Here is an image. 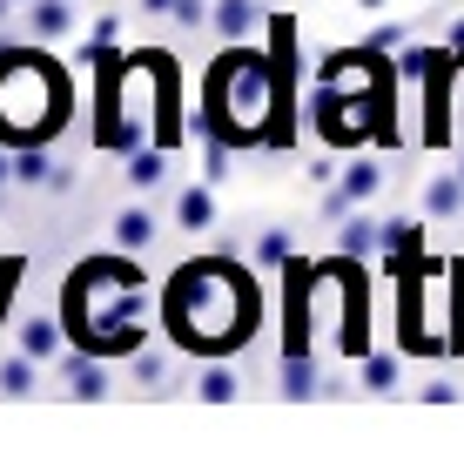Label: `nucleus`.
<instances>
[{"label":"nucleus","instance_id":"f257e3e1","mask_svg":"<svg viewBox=\"0 0 464 451\" xmlns=\"http://www.w3.org/2000/svg\"><path fill=\"white\" fill-rule=\"evenodd\" d=\"M216 27H222V34H249V27H256V7H249V0H222V7H216Z\"/></svg>","mask_w":464,"mask_h":451},{"label":"nucleus","instance_id":"0eeeda50","mask_svg":"<svg viewBox=\"0 0 464 451\" xmlns=\"http://www.w3.org/2000/svg\"><path fill=\"white\" fill-rule=\"evenodd\" d=\"M182 222H188V230L209 222V196H202V189H188V196H182Z\"/></svg>","mask_w":464,"mask_h":451},{"label":"nucleus","instance_id":"f03ea898","mask_svg":"<svg viewBox=\"0 0 464 451\" xmlns=\"http://www.w3.org/2000/svg\"><path fill=\"white\" fill-rule=\"evenodd\" d=\"M21 344H27V358H47V350L61 344V330L41 324V317H27V324H21Z\"/></svg>","mask_w":464,"mask_h":451},{"label":"nucleus","instance_id":"1a4fd4ad","mask_svg":"<svg viewBox=\"0 0 464 451\" xmlns=\"http://www.w3.org/2000/svg\"><path fill=\"white\" fill-rule=\"evenodd\" d=\"M128 175H135V182H155V175H162V162H155V155H135V169H128Z\"/></svg>","mask_w":464,"mask_h":451},{"label":"nucleus","instance_id":"423d86ee","mask_svg":"<svg viewBox=\"0 0 464 451\" xmlns=\"http://www.w3.org/2000/svg\"><path fill=\"white\" fill-rule=\"evenodd\" d=\"M371 189H377V169L371 162H357V169L343 175V196H371Z\"/></svg>","mask_w":464,"mask_h":451},{"label":"nucleus","instance_id":"7ed1b4c3","mask_svg":"<svg viewBox=\"0 0 464 451\" xmlns=\"http://www.w3.org/2000/svg\"><path fill=\"white\" fill-rule=\"evenodd\" d=\"M115 236H121V250H141V243H149V236H155V222L141 216V209H128V216L115 222Z\"/></svg>","mask_w":464,"mask_h":451},{"label":"nucleus","instance_id":"39448f33","mask_svg":"<svg viewBox=\"0 0 464 451\" xmlns=\"http://www.w3.org/2000/svg\"><path fill=\"white\" fill-rule=\"evenodd\" d=\"M202 397H209V405H229V397H236V377H229V370H209V377H202Z\"/></svg>","mask_w":464,"mask_h":451},{"label":"nucleus","instance_id":"6e6552de","mask_svg":"<svg viewBox=\"0 0 464 451\" xmlns=\"http://www.w3.org/2000/svg\"><path fill=\"white\" fill-rule=\"evenodd\" d=\"M27 377H34L27 364H7V370H0V384H7V391H27Z\"/></svg>","mask_w":464,"mask_h":451},{"label":"nucleus","instance_id":"9d476101","mask_svg":"<svg viewBox=\"0 0 464 451\" xmlns=\"http://www.w3.org/2000/svg\"><path fill=\"white\" fill-rule=\"evenodd\" d=\"M0 182H7V162H0Z\"/></svg>","mask_w":464,"mask_h":451},{"label":"nucleus","instance_id":"20e7f679","mask_svg":"<svg viewBox=\"0 0 464 451\" xmlns=\"http://www.w3.org/2000/svg\"><path fill=\"white\" fill-rule=\"evenodd\" d=\"M34 27H41V34H68V7H61V0H41V7H34Z\"/></svg>","mask_w":464,"mask_h":451}]
</instances>
